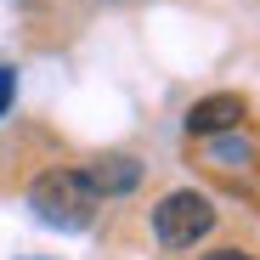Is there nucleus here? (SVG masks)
<instances>
[{
	"mask_svg": "<svg viewBox=\"0 0 260 260\" xmlns=\"http://www.w3.org/2000/svg\"><path fill=\"white\" fill-rule=\"evenodd\" d=\"M209 232H215V204H209L204 192L181 187V192H164V198L153 204V238H158L164 249H192V243L209 238Z\"/></svg>",
	"mask_w": 260,
	"mask_h": 260,
	"instance_id": "obj_2",
	"label": "nucleus"
},
{
	"mask_svg": "<svg viewBox=\"0 0 260 260\" xmlns=\"http://www.w3.org/2000/svg\"><path fill=\"white\" fill-rule=\"evenodd\" d=\"M12 96H17V68H12V62H0V113L12 108Z\"/></svg>",
	"mask_w": 260,
	"mask_h": 260,
	"instance_id": "obj_6",
	"label": "nucleus"
},
{
	"mask_svg": "<svg viewBox=\"0 0 260 260\" xmlns=\"http://www.w3.org/2000/svg\"><path fill=\"white\" fill-rule=\"evenodd\" d=\"M204 260H249V254H238V249H215V254H204Z\"/></svg>",
	"mask_w": 260,
	"mask_h": 260,
	"instance_id": "obj_7",
	"label": "nucleus"
},
{
	"mask_svg": "<svg viewBox=\"0 0 260 260\" xmlns=\"http://www.w3.org/2000/svg\"><path fill=\"white\" fill-rule=\"evenodd\" d=\"M209 153H215V164H249V158H254V153H249V142H226V136L215 142Z\"/></svg>",
	"mask_w": 260,
	"mask_h": 260,
	"instance_id": "obj_5",
	"label": "nucleus"
},
{
	"mask_svg": "<svg viewBox=\"0 0 260 260\" xmlns=\"http://www.w3.org/2000/svg\"><path fill=\"white\" fill-rule=\"evenodd\" d=\"M96 187H91V176L85 170H40V176L28 181V209L40 215L46 226H57V232H85L96 221Z\"/></svg>",
	"mask_w": 260,
	"mask_h": 260,
	"instance_id": "obj_1",
	"label": "nucleus"
},
{
	"mask_svg": "<svg viewBox=\"0 0 260 260\" xmlns=\"http://www.w3.org/2000/svg\"><path fill=\"white\" fill-rule=\"evenodd\" d=\"M243 96H232V91H215V96H204V102H192V113H187V130L192 136H226V130H238L243 124Z\"/></svg>",
	"mask_w": 260,
	"mask_h": 260,
	"instance_id": "obj_3",
	"label": "nucleus"
},
{
	"mask_svg": "<svg viewBox=\"0 0 260 260\" xmlns=\"http://www.w3.org/2000/svg\"><path fill=\"white\" fill-rule=\"evenodd\" d=\"M91 187H96V198H124V192H136V181H142V164L136 158H124V153H113V158H96L91 170Z\"/></svg>",
	"mask_w": 260,
	"mask_h": 260,
	"instance_id": "obj_4",
	"label": "nucleus"
}]
</instances>
